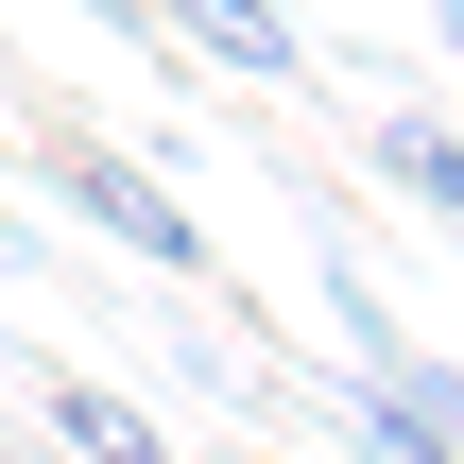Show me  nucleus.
Here are the masks:
<instances>
[{
  "label": "nucleus",
  "instance_id": "obj_1",
  "mask_svg": "<svg viewBox=\"0 0 464 464\" xmlns=\"http://www.w3.org/2000/svg\"><path fill=\"white\" fill-rule=\"evenodd\" d=\"M52 189H69V207H86L121 258H155V276H189V293H207V241H189V207H172L138 155H86V138H52Z\"/></svg>",
  "mask_w": 464,
  "mask_h": 464
},
{
  "label": "nucleus",
  "instance_id": "obj_2",
  "mask_svg": "<svg viewBox=\"0 0 464 464\" xmlns=\"http://www.w3.org/2000/svg\"><path fill=\"white\" fill-rule=\"evenodd\" d=\"M327 430H344L362 464H464V430H430V413H413V396H379V379H344V413H327Z\"/></svg>",
  "mask_w": 464,
  "mask_h": 464
},
{
  "label": "nucleus",
  "instance_id": "obj_3",
  "mask_svg": "<svg viewBox=\"0 0 464 464\" xmlns=\"http://www.w3.org/2000/svg\"><path fill=\"white\" fill-rule=\"evenodd\" d=\"M172 17H189V34H207V52H224V69H258V86H293V69H310V52H293V17H276V0H172Z\"/></svg>",
  "mask_w": 464,
  "mask_h": 464
},
{
  "label": "nucleus",
  "instance_id": "obj_4",
  "mask_svg": "<svg viewBox=\"0 0 464 464\" xmlns=\"http://www.w3.org/2000/svg\"><path fill=\"white\" fill-rule=\"evenodd\" d=\"M52 430H69L86 464H172V430H155V413H121V396H86V379H52Z\"/></svg>",
  "mask_w": 464,
  "mask_h": 464
},
{
  "label": "nucleus",
  "instance_id": "obj_5",
  "mask_svg": "<svg viewBox=\"0 0 464 464\" xmlns=\"http://www.w3.org/2000/svg\"><path fill=\"white\" fill-rule=\"evenodd\" d=\"M379 172H396L430 224H464V138H448V121H379Z\"/></svg>",
  "mask_w": 464,
  "mask_h": 464
},
{
  "label": "nucleus",
  "instance_id": "obj_6",
  "mask_svg": "<svg viewBox=\"0 0 464 464\" xmlns=\"http://www.w3.org/2000/svg\"><path fill=\"white\" fill-rule=\"evenodd\" d=\"M430 17H448V52H464V0H430Z\"/></svg>",
  "mask_w": 464,
  "mask_h": 464
}]
</instances>
